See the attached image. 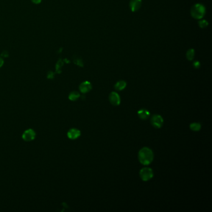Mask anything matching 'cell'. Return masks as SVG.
I'll return each mask as SVG.
<instances>
[{"label": "cell", "mask_w": 212, "mask_h": 212, "mask_svg": "<svg viewBox=\"0 0 212 212\" xmlns=\"http://www.w3.org/2000/svg\"><path fill=\"white\" fill-rule=\"evenodd\" d=\"M109 100L113 106H118L121 103V98L119 94L116 92H113L109 95Z\"/></svg>", "instance_id": "6"}, {"label": "cell", "mask_w": 212, "mask_h": 212, "mask_svg": "<svg viewBox=\"0 0 212 212\" xmlns=\"http://www.w3.org/2000/svg\"><path fill=\"white\" fill-rule=\"evenodd\" d=\"M198 25H199V26H200V27H202V28H205V27H206V26H208V22H207L206 20L202 19V20H200V21H198Z\"/></svg>", "instance_id": "15"}, {"label": "cell", "mask_w": 212, "mask_h": 212, "mask_svg": "<svg viewBox=\"0 0 212 212\" xmlns=\"http://www.w3.org/2000/svg\"><path fill=\"white\" fill-rule=\"evenodd\" d=\"M22 138L25 141H31L36 138V132L33 129H29L24 132Z\"/></svg>", "instance_id": "5"}, {"label": "cell", "mask_w": 212, "mask_h": 212, "mask_svg": "<svg viewBox=\"0 0 212 212\" xmlns=\"http://www.w3.org/2000/svg\"><path fill=\"white\" fill-rule=\"evenodd\" d=\"M193 66H194V68H195V69H198V68L200 67V62L197 61H197L194 62V63H193Z\"/></svg>", "instance_id": "16"}, {"label": "cell", "mask_w": 212, "mask_h": 212, "mask_svg": "<svg viewBox=\"0 0 212 212\" xmlns=\"http://www.w3.org/2000/svg\"><path fill=\"white\" fill-rule=\"evenodd\" d=\"M80 97V94L78 92H76V91H74V92H72L69 95V98L70 100L71 101H76Z\"/></svg>", "instance_id": "12"}, {"label": "cell", "mask_w": 212, "mask_h": 212, "mask_svg": "<svg viewBox=\"0 0 212 212\" xmlns=\"http://www.w3.org/2000/svg\"><path fill=\"white\" fill-rule=\"evenodd\" d=\"M138 115L140 119L146 120L150 116V112L146 109H141L138 111Z\"/></svg>", "instance_id": "10"}, {"label": "cell", "mask_w": 212, "mask_h": 212, "mask_svg": "<svg viewBox=\"0 0 212 212\" xmlns=\"http://www.w3.org/2000/svg\"><path fill=\"white\" fill-rule=\"evenodd\" d=\"M190 129L193 131H198L201 129V124L199 123H192L190 125Z\"/></svg>", "instance_id": "13"}, {"label": "cell", "mask_w": 212, "mask_h": 212, "mask_svg": "<svg viewBox=\"0 0 212 212\" xmlns=\"http://www.w3.org/2000/svg\"><path fill=\"white\" fill-rule=\"evenodd\" d=\"M139 176L143 181H149L154 177V172L152 169L149 167H143L139 171Z\"/></svg>", "instance_id": "3"}, {"label": "cell", "mask_w": 212, "mask_h": 212, "mask_svg": "<svg viewBox=\"0 0 212 212\" xmlns=\"http://www.w3.org/2000/svg\"><path fill=\"white\" fill-rule=\"evenodd\" d=\"M4 64V60L2 57H0V68H1Z\"/></svg>", "instance_id": "17"}, {"label": "cell", "mask_w": 212, "mask_h": 212, "mask_svg": "<svg viewBox=\"0 0 212 212\" xmlns=\"http://www.w3.org/2000/svg\"><path fill=\"white\" fill-rule=\"evenodd\" d=\"M31 1L34 4H39L41 2L42 0H31Z\"/></svg>", "instance_id": "18"}, {"label": "cell", "mask_w": 212, "mask_h": 212, "mask_svg": "<svg viewBox=\"0 0 212 212\" xmlns=\"http://www.w3.org/2000/svg\"><path fill=\"white\" fill-rule=\"evenodd\" d=\"M81 135V132L79 130L76 129V128H72L70 129L68 133H67V136L69 139L74 140L80 137Z\"/></svg>", "instance_id": "8"}, {"label": "cell", "mask_w": 212, "mask_h": 212, "mask_svg": "<svg viewBox=\"0 0 212 212\" xmlns=\"http://www.w3.org/2000/svg\"><path fill=\"white\" fill-rule=\"evenodd\" d=\"M186 57L187 58L191 61L195 57V50L194 49H190L189 50H187V53H186Z\"/></svg>", "instance_id": "14"}, {"label": "cell", "mask_w": 212, "mask_h": 212, "mask_svg": "<svg viewBox=\"0 0 212 212\" xmlns=\"http://www.w3.org/2000/svg\"><path fill=\"white\" fill-rule=\"evenodd\" d=\"M138 159L141 164L144 166L149 165L154 159L153 151L147 147L141 148L138 153Z\"/></svg>", "instance_id": "1"}, {"label": "cell", "mask_w": 212, "mask_h": 212, "mask_svg": "<svg viewBox=\"0 0 212 212\" xmlns=\"http://www.w3.org/2000/svg\"><path fill=\"white\" fill-rule=\"evenodd\" d=\"M80 91L82 94H86L89 92L92 89V85L88 81H85L82 82L79 86Z\"/></svg>", "instance_id": "7"}, {"label": "cell", "mask_w": 212, "mask_h": 212, "mask_svg": "<svg viewBox=\"0 0 212 212\" xmlns=\"http://www.w3.org/2000/svg\"><path fill=\"white\" fill-rule=\"evenodd\" d=\"M141 5V0H131L130 3V7L133 12H135L140 9Z\"/></svg>", "instance_id": "9"}, {"label": "cell", "mask_w": 212, "mask_h": 212, "mask_svg": "<svg viewBox=\"0 0 212 212\" xmlns=\"http://www.w3.org/2000/svg\"><path fill=\"white\" fill-rule=\"evenodd\" d=\"M126 82L125 80H119L114 85V88L118 91H122L126 88Z\"/></svg>", "instance_id": "11"}, {"label": "cell", "mask_w": 212, "mask_h": 212, "mask_svg": "<svg viewBox=\"0 0 212 212\" xmlns=\"http://www.w3.org/2000/svg\"><path fill=\"white\" fill-rule=\"evenodd\" d=\"M150 123L155 128H161L164 123V119L159 114H154L150 118Z\"/></svg>", "instance_id": "4"}, {"label": "cell", "mask_w": 212, "mask_h": 212, "mask_svg": "<svg viewBox=\"0 0 212 212\" xmlns=\"http://www.w3.org/2000/svg\"><path fill=\"white\" fill-rule=\"evenodd\" d=\"M205 6L200 3L194 5L191 8V15L193 18L197 19H202L205 14Z\"/></svg>", "instance_id": "2"}]
</instances>
